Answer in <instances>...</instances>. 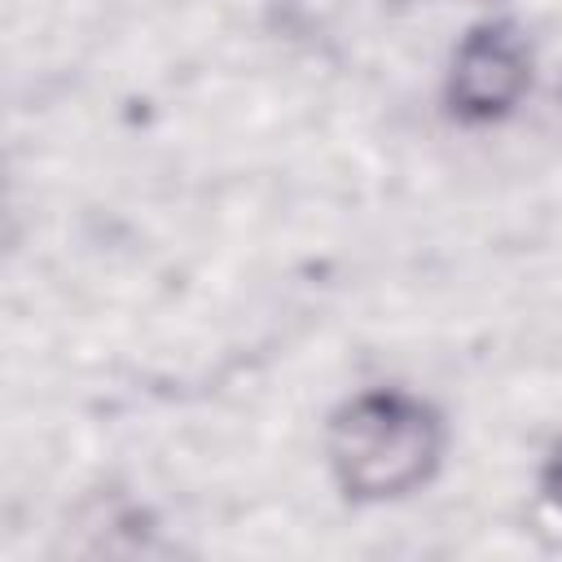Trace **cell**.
I'll use <instances>...</instances> for the list:
<instances>
[{
    "mask_svg": "<svg viewBox=\"0 0 562 562\" xmlns=\"http://www.w3.org/2000/svg\"><path fill=\"white\" fill-rule=\"evenodd\" d=\"M435 457V426L404 395H364L334 426V461L360 496L404 492Z\"/></svg>",
    "mask_w": 562,
    "mask_h": 562,
    "instance_id": "cell-1",
    "label": "cell"
},
{
    "mask_svg": "<svg viewBox=\"0 0 562 562\" xmlns=\"http://www.w3.org/2000/svg\"><path fill=\"white\" fill-rule=\"evenodd\" d=\"M549 487H553V501H558V509H562V448H558V457H553V470H549Z\"/></svg>",
    "mask_w": 562,
    "mask_h": 562,
    "instance_id": "cell-3",
    "label": "cell"
},
{
    "mask_svg": "<svg viewBox=\"0 0 562 562\" xmlns=\"http://www.w3.org/2000/svg\"><path fill=\"white\" fill-rule=\"evenodd\" d=\"M522 83V57L501 31H483L465 44L457 66V88L470 110H501Z\"/></svg>",
    "mask_w": 562,
    "mask_h": 562,
    "instance_id": "cell-2",
    "label": "cell"
}]
</instances>
